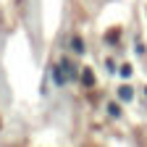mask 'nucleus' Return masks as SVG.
Listing matches in <instances>:
<instances>
[{"label": "nucleus", "instance_id": "obj_2", "mask_svg": "<svg viewBox=\"0 0 147 147\" xmlns=\"http://www.w3.org/2000/svg\"><path fill=\"white\" fill-rule=\"evenodd\" d=\"M118 95H121V100H131V89H129V87H123Z\"/></svg>", "mask_w": 147, "mask_h": 147}, {"label": "nucleus", "instance_id": "obj_1", "mask_svg": "<svg viewBox=\"0 0 147 147\" xmlns=\"http://www.w3.org/2000/svg\"><path fill=\"white\" fill-rule=\"evenodd\" d=\"M71 76H74V74H71V63H63L58 68V76H55V79H58V82H68Z\"/></svg>", "mask_w": 147, "mask_h": 147}]
</instances>
